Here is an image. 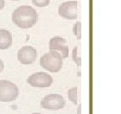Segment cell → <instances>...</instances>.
<instances>
[{
    "label": "cell",
    "instance_id": "6da1fadb",
    "mask_svg": "<svg viewBox=\"0 0 121 114\" xmlns=\"http://www.w3.org/2000/svg\"><path fill=\"white\" fill-rule=\"evenodd\" d=\"M38 15L35 9L31 6L23 5L13 11L12 20L20 28H30L37 24Z\"/></svg>",
    "mask_w": 121,
    "mask_h": 114
},
{
    "label": "cell",
    "instance_id": "7a4b0ae2",
    "mask_svg": "<svg viewBox=\"0 0 121 114\" xmlns=\"http://www.w3.org/2000/svg\"><path fill=\"white\" fill-rule=\"evenodd\" d=\"M62 57L58 52L50 51L45 53L40 59V65L42 68L51 72H57L61 69L63 63Z\"/></svg>",
    "mask_w": 121,
    "mask_h": 114
},
{
    "label": "cell",
    "instance_id": "3957f363",
    "mask_svg": "<svg viewBox=\"0 0 121 114\" xmlns=\"http://www.w3.org/2000/svg\"><path fill=\"white\" fill-rule=\"evenodd\" d=\"M19 94V89L12 82L0 81V102H8L16 100Z\"/></svg>",
    "mask_w": 121,
    "mask_h": 114
},
{
    "label": "cell",
    "instance_id": "277c9868",
    "mask_svg": "<svg viewBox=\"0 0 121 114\" xmlns=\"http://www.w3.org/2000/svg\"><path fill=\"white\" fill-rule=\"evenodd\" d=\"M66 105V101L64 97L59 94H49L47 95L42 101L41 106L42 107L49 110H58L62 109Z\"/></svg>",
    "mask_w": 121,
    "mask_h": 114
},
{
    "label": "cell",
    "instance_id": "5b68a950",
    "mask_svg": "<svg viewBox=\"0 0 121 114\" xmlns=\"http://www.w3.org/2000/svg\"><path fill=\"white\" fill-rule=\"evenodd\" d=\"M53 79L52 76L46 72H36L29 76L27 82L34 87H48L52 84Z\"/></svg>",
    "mask_w": 121,
    "mask_h": 114
},
{
    "label": "cell",
    "instance_id": "8992f818",
    "mask_svg": "<svg viewBox=\"0 0 121 114\" xmlns=\"http://www.w3.org/2000/svg\"><path fill=\"white\" fill-rule=\"evenodd\" d=\"M77 1H68L60 5L58 13L60 17L68 20L77 19Z\"/></svg>",
    "mask_w": 121,
    "mask_h": 114
},
{
    "label": "cell",
    "instance_id": "52a82bcc",
    "mask_svg": "<svg viewBox=\"0 0 121 114\" xmlns=\"http://www.w3.org/2000/svg\"><path fill=\"white\" fill-rule=\"evenodd\" d=\"M50 51H55L58 52L62 58H66L69 56V48L66 43V39L61 37H54L49 43Z\"/></svg>",
    "mask_w": 121,
    "mask_h": 114
},
{
    "label": "cell",
    "instance_id": "ba28073f",
    "mask_svg": "<svg viewBox=\"0 0 121 114\" xmlns=\"http://www.w3.org/2000/svg\"><path fill=\"white\" fill-rule=\"evenodd\" d=\"M37 50L31 46H25L18 50L17 59L23 65H29L35 62L37 58Z\"/></svg>",
    "mask_w": 121,
    "mask_h": 114
},
{
    "label": "cell",
    "instance_id": "9c48e42d",
    "mask_svg": "<svg viewBox=\"0 0 121 114\" xmlns=\"http://www.w3.org/2000/svg\"><path fill=\"white\" fill-rule=\"evenodd\" d=\"M13 38L10 32L6 29H0V49L5 50L11 47Z\"/></svg>",
    "mask_w": 121,
    "mask_h": 114
},
{
    "label": "cell",
    "instance_id": "30bf717a",
    "mask_svg": "<svg viewBox=\"0 0 121 114\" xmlns=\"http://www.w3.org/2000/svg\"><path fill=\"white\" fill-rule=\"evenodd\" d=\"M68 97L75 105H77V87H74L68 91Z\"/></svg>",
    "mask_w": 121,
    "mask_h": 114
},
{
    "label": "cell",
    "instance_id": "8fae6325",
    "mask_svg": "<svg viewBox=\"0 0 121 114\" xmlns=\"http://www.w3.org/2000/svg\"><path fill=\"white\" fill-rule=\"evenodd\" d=\"M73 33L76 36L78 39L81 38V23L77 22L75 24L74 27H73Z\"/></svg>",
    "mask_w": 121,
    "mask_h": 114
},
{
    "label": "cell",
    "instance_id": "7c38bea8",
    "mask_svg": "<svg viewBox=\"0 0 121 114\" xmlns=\"http://www.w3.org/2000/svg\"><path fill=\"white\" fill-rule=\"evenodd\" d=\"M33 5H35L36 7L39 8H43L47 7V5H49L50 4V0H32Z\"/></svg>",
    "mask_w": 121,
    "mask_h": 114
},
{
    "label": "cell",
    "instance_id": "4fadbf2b",
    "mask_svg": "<svg viewBox=\"0 0 121 114\" xmlns=\"http://www.w3.org/2000/svg\"><path fill=\"white\" fill-rule=\"evenodd\" d=\"M72 59L76 62V63L77 64L78 66L81 65V57H78V48L77 46L74 48L72 52Z\"/></svg>",
    "mask_w": 121,
    "mask_h": 114
},
{
    "label": "cell",
    "instance_id": "5bb4252c",
    "mask_svg": "<svg viewBox=\"0 0 121 114\" xmlns=\"http://www.w3.org/2000/svg\"><path fill=\"white\" fill-rule=\"evenodd\" d=\"M5 6V0H0V11L2 10Z\"/></svg>",
    "mask_w": 121,
    "mask_h": 114
},
{
    "label": "cell",
    "instance_id": "9a60e30c",
    "mask_svg": "<svg viewBox=\"0 0 121 114\" xmlns=\"http://www.w3.org/2000/svg\"><path fill=\"white\" fill-rule=\"evenodd\" d=\"M4 69V62L0 59V72H2Z\"/></svg>",
    "mask_w": 121,
    "mask_h": 114
},
{
    "label": "cell",
    "instance_id": "2e32d148",
    "mask_svg": "<svg viewBox=\"0 0 121 114\" xmlns=\"http://www.w3.org/2000/svg\"><path fill=\"white\" fill-rule=\"evenodd\" d=\"M81 105H80L79 106V114H81Z\"/></svg>",
    "mask_w": 121,
    "mask_h": 114
},
{
    "label": "cell",
    "instance_id": "e0dca14e",
    "mask_svg": "<svg viewBox=\"0 0 121 114\" xmlns=\"http://www.w3.org/2000/svg\"><path fill=\"white\" fill-rule=\"evenodd\" d=\"M33 114H40V113H37V112H36V113H33Z\"/></svg>",
    "mask_w": 121,
    "mask_h": 114
},
{
    "label": "cell",
    "instance_id": "ac0fdd59",
    "mask_svg": "<svg viewBox=\"0 0 121 114\" xmlns=\"http://www.w3.org/2000/svg\"><path fill=\"white\" fill-rule=\"evenodd\" d=\"M13 1H17V0H13Z\"/></svg>",
    "mask_w": 121,
    "mask_h": 114
}]
</instances>
